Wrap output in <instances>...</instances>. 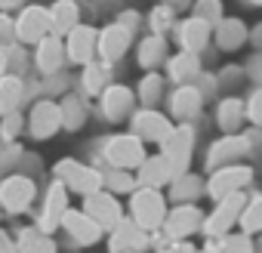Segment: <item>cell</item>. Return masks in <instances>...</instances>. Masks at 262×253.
Returning <instances> with one entry per match:
<instances>
[{
	"label": "cell",
	"instance_id": "1",
	"mask_svg": "<svg viewBox=\"0 0 262 253\" xmlns=\"http://www.w3.org/2000/svg\"><path fill=\"white\" fill-rule=\"evenodd\" d=\"M129 213H133V222L145 231H155L164 225L167 216V201L158 188H133L129 192Z\"/></svg>",
	"mask_w": 262,
	"mask_h": 253
},
{
	"label": "cell",
	"instance_id": "2",
	"mask_svg": "<svg viewBox=\"0 0 262 253\" xmlns=\"http://www.w3.org/2000/svg\"><path fill=\"white\" fill-rule=\"evenodd\" d=\"M191 145H194V130H191V126H173V130L164 136V142H161V158L167 161V167H170L173 176H179V173L188 170Z\"/></svg>",
	"mask_w": 262,
	"mask_h": 253
},
{
	"label": "cell",
	"instance_id": "3",
	"mask_svg": "<svg viewBox=\"0 0 262 253\" xmlns=\"http://www.w3.org/2000/svg\"><path fill=\"white\" fill-rule=\"evenodd\" d=\"M105 158L114 170H136L142 161H145V142L139 136H111L105 142Z\"/></svg>",
	"mask_w": 262,
	"mask_h": 253
},
{
	"label": "cell",
	"instance_id": "4",
	"mask_svg": "<svg viewBox=\"0 0 262 253\" xmlns=\"http://www.w3.org/2000/svg\"><path fill=\"white\" fill-rule=\"evenodd\" d=\"M34 195H37L34 179H28V176H22V173H13V176H7L4 182H0V210H7V213H22V210L31 207Z\"/></svg>",
	"mask_w": 262,
	"mask_h": 253
},
{
	"label": "cell",
	"instance_id": "5",
	"mask_svg": "<svg viewBox=\"0 0 262 253\" xmlns=\"http://www.w3.org/2000/svg\"><path fill=\"white\" fill-rule=\"evenodd\" d=\"M56 176H59V182L68 192H77L83 198L102 188V173L93 170V167H86V164H77V161H62L56 167Z\"/></svg>",
	"mask_w": 262,
	"mask_h": 253
},
{
	"label": "cell",
	"instance_id": "6",
	"mask_svg": "<svg viewBox=\"0 0 262 253\" xmlns=\"http://www.w3.org/2000/svg\"><path fill=\"white\" fill-rule=\"evenodd\" d=\"M244 204H247L244 192H231V195L219 198L216 210H213V213L204 219V225H201V228H204L207 235H213V238H222V235H228V228L237 222V216H241Z\"/></svg>",
	"mask_w": 262,
	"mask_h": 253
},
{
	"label": "cell",
	"instance_id": "7",
	"mask_svg": "<svg viewBox=\"0 0 262 253\" xmlns=\"http://www.w3.org/2000/svg\"><path fill=\"white\" fill-rule=\"evenodd\" d=\"M250 179H253V170L250 167H244V164H225V167L213 170V176L207 182V192L219 201V198H225L231 192H241Z\"/></svg>",
	"mask_w": 262,
	"mask_h": 253
},
{
	"label": "cell",
	"instance_id": "8",
	"mask_svg": "<svg viewBox=\"0 0 262 253\" xmlns=\"http://www.w3.org/2000/svg\"><path fill=\"white\" fill-rule=\"evenodd\" d=\"M13 31L22 44H37L50 34V13L47 7H25L13 22Z\"/></svg>",
	"mask_w": 262,
	"mask_h": 253
},
{
	"label": "cell",
	"instance_id": "9",
	"mask_svg": "<svg viewBox=\"0 0 262 253\" xmlns=\"http://www.w3.org/2000/svg\"><path fill=\"white\" fill-rule=\"evenodd\" d=\"M83 213L90 216V219H96L99 225H102V231L105 228H114L117 222H120V201L111 195V192H93V195H86V201H83Z\"/></svg>",
	"mask_w": 262,
	"mask_h": 253
},
{
	"label": "cell",
	"instance_id": "10",
	"mask_svg": "<svg viewBox=\"0 0 262 253\" xmlns=\"http://www.w3.org/2000/svg\"><path fill=\"white\" fill-rule=\"evenodd\" d=\"M62 130V111H59V102H37L31 108V117H28V133L34 139H50Z\"/></svg>",
	"mask_w": 262,
	"mask_h": 253
},
{
	"label": "cell",
	"instance_id": "11",
	"mask_svg": "<svg viewBox=\"0 0 262 253\" xmlns=\"http://www.w3.org/2000/svg\"><path fill=\"white\" fill-rule=\"evenodd\" d=\"M129 40H133V31L129 28H123L120 22H114V25H108V28H102L99 31V37H96V53L102 56V62H117L126 50H129Z\"/></svg>",
	"mask_w": 262,
	"mask_h": 253
},
{
	"label": "cell",
	"instance_id": "12",
	"mask_svg": "<svg viewBox=\"0 0 262 253\" xmlns=\"http://www.w3.org/2000/svg\"><path fill=\"white\" fill-rule=\"evenodd\" d=\"M96 37L99 31L90 25H77L65 34V59H71L74 65H86L96 56Z\"/></svg>",
	"mask_w": 262,
	"mask_h": 253
},
{
	"label": "cell",
	"instance_id": "13",
	"mask_svg": "<svg viewBox=\"0 0 262 253\" xmlns=\"http://www.w3.org/2000/svg\"><path fill=\"white\" fill-rule=\"evenodd\" d=\"M102 114L108 117V120H123L129 111H133V105H136V93L129 90V87H123V83H108L102 93Z\"/></svg>",
	"mask_w": 262,
	"mask_h": 253
},
{
	"label": "cell",
	"instance_id": "14",
	"mask_svg": "<svg viewBox=\"0 0 262 253\" xmlns=\"http://www.w3.org/2000/svg\"><path fill=\"white\" fill-rule=\"evenodd\" d=\"M204 225V216L194 204H176V210H167L164 216V228L170 238H188Z\"/></svg>",
	"mask_w": 262,
	"mask_h": 253
},
{
	"label": "cell",
	"instance_id": "15",
	"mask_svg": "<svg viewBox=\"0 0 262 253\" xmlns=\"http://www.w3.org/2000/svg\"><path fill=\"white\" fill-rule=\"evenodd\" d=\"M170 130H173L170 120L155 108H142L139 114H133V136H139L142 142H158L161 145Z\"/></svg>",
	"mask_w": 262,
	"mask_h": 253
},
{
	"label": "cell",
	"instance_id": "16",
	"mask_svg": "<svg viewBox=\"0 0 262 253\" xmlns=\"http://www.w3.org/2000/svg\"><path fill=\"white\" fill-rule=\"evenodd\" d=\"M59 222L65 225V231H68L77 244H96V241L102 238V225H99L96 219H90L83 210H65Z\"/></svg>",
	"mask_w": 262,
	"mask_h": 253
},
{
	"label": "cell",
	"instance_id": "17",
	"mask_svg": "<svg viewBox=\"0 0 262 253\" xmlns=\"http://www.w3.org/2000/svg\"><path fill=\"white\" fill-rule=\"evenodd\" d=\"M201 105H204V93L191 83H179L170 96V111L176 120H191L194 114H201Z\"/></svg>",
	"mask_w": 262,
	"mask_h": 253
},
{
	"label": "cell",
	"instance_id": "18",
	"mask_svg": "<svg viewBox=\"0 0 262 253\" xmlns=\"http://www.w3.org/2000/svg\"><path fill=\"white\" fill-rule=\"evenodd\" d=\"M247 152H250V142H247L244 136L225 133V139H219V142L210 149V158H207V164H210L213 170H219V167H225V164L237 161V158H241V155H247Z\"/></svg>",
	"mask_w": 262,
	"mask_h": 253
},
{
	"label": "cell",
	"instance_id": "19",
	"mask_svg": "<svg viewBox=\"0 0 262 253\" xmlns=\"http://www.w3.org/2000/svg\"><path fill=\"white\" fill-rule=\"evenodd\" d=\"M50 13V34H68L71 28L80 25V7L77 0H53Z\"/></svg>",
	"mask_w": 262,
	"mask_h": 253
},
{
	"label": "cell",
	"instance_id": "20",
	"mask_svg": "<svg viewBox=\"0 0 262 253\" xmlns=\"http://www.w3.org/2000/svg\"><path fill=\"white\" fill-rule=\"evenodd\" d=\"M34 62L43 74H53L62 68L65 62V44L59 34H47L43 40H37V53H34Z\"/></svg>",
	"mask_w": 262,
	"mask_h": 253
},
{
	"label": "cell",
	"instance_id": "21",
	"mask_svg": "<svg viewBox=\"0 0 262 253\" xmlns=\"http://www.w3.org/2000/svg\"><path fill=\"white\" fill-rule=\"evenodd\" d=\"M148 244V231L145 228H139L136 222H126V219H120L114 228H111V250H142Z\"/></svg>",
	"mask_w": 262,
	"mask_h": 253
},
{
	"label": "cell",
	"instance_id": "22",
	"mask_svg": "<svg viewBox=\"0 0 262 253\" xmlns=\"http://www.w3.org/2000/svg\"><path fill=\"white\" fill-rule=\"evenodd\" d=\"M210 31H213V25H207V22H201L194 16L185 19V22H179V44H182V50L201 53L210 44Z\"/></svg>",
	"mask_w": 262,
	"mask_h": 253
},
{
	"label": "cell",
	"instance_id": "23",
	"mask_svg": "<svg viewBox=\"0 0 262 253\" xmlns=\"http://www.w3.org/2000/svg\"><path fill=\"white\" fill-rule=\"evenodd\" d=\"M136 170H139L136 182H139V185H145V188H161V185H167V182L173 179V173H170V167H167V161H164L161 155L145 158Z\"/></svg>",
	"mask_w": 262,
	"mask_h": 253
},
{
	"label": "cell",
	"instance_id": "24",
	"mask_svg": "<svg viewBox=\"0 0 262 253\" xmlns=\"http://www.w3.org/2000/svg\"><path fill=\"white\" fill-rule=\"evenodd\" d=\"M247 37H250V31H247V25L241 19H219L216 22V44H219V50H237V47L247 44Z\"/></svg>",
	"mask_w": 262,
	"mask_h": 253
},
{
	"label": "cell",
	"instance_id": "25",
	"mask_svg": "<svg viewBox=\"0 0 262 253\" xmlns=\"http://www.w3.org/2000/svg\"><path fill=\"white\" fill-rule=\"evenodd\" d=\"M68 210V188L62 185V182H53L50 185V192H47V207H43V231H50L59 219H62V213Z\"/></svg>",
	"mask_w": 262,
	"mask_h": 253
},
{
	"label": "cell",
	"instance_id": "26",
	"mask_svg": "<svg viewBox=\"0 0 262 253\" xmlns=\"http://www.w3.org/2000/svg\"><path fill=\"white\" fill-rule=\"evenodd\" d=\"M167 68H170L173 83H188V80H191V77H198V71H201V56H198V53L182 50V53H176V56L167 62Z\"/></svg>",
	"mask_w": 262,
	"mask_h": 253
},
{
	"label": "cell",
	"instance_id": "27",
	"mask_svg": "<svg viewBox=\"0 0 262 253\" xmlns=\"http://www.w3.org/2000/svg\"><path fill=\"white\" fill-rule=\"evenodd\" d=\"M201 192H204L201 176H194V173H188V170L170 179V198H173V201L191 204V201H198V198H201Z\"/></svg>",
	"mask_w": 262,
	"mask_h": 253
},
{
	"label": "cell",
	"instance_id": "28",
	"mask_svg": "<svg viewBox=\"0 0 262 253\" xmlns=\"http://www.w3.org/2000/svg\"><path fill=\"white\" fill-rule=\"evenodd\" d=\"M139 65L145 68V71H155L164 59H167V40L161 37V34H151V37H145L142 44H139Z\"/></svg>",
	"mask_w": 262,
	"mask_h": 253
},
{
	"label": "cell",
	"instance_id": "29",
	"mask_svg": "<svg viewBox=\"0 0 262 253\" xmlns=\"http://www.w3.org/2000/svg\"><path fill=\"white\" fill-rule=\"evenodd\" d=\"M22 93H25V83H22L19 74H4L0 77V114L16 111L19 102H22Z\"/></svg>",
	"mask_w": 262,
	"mask_h": 253
},
{
	"label": "cell",
	"instance_id": "30",
	"mask_svg": "<svg viewBox=\"0 0 262 253\" xmlns=\"http://www.w3.org/2000/svg\"><path fill=\"white\" fill-rule=\"evenodd\" d=\"M216 120H219V126L225 133H237V126L244 123V102L234 99V96L222 99L219 108H216Z\"/></svg>",
	"mask_w": 262,
	"mask_h": 253
},
{
	"label": "cell",
	"instance_id": "31",
	"mask_svg": "<svg viewBox=\"0 0 262 253\" xmlns=\"http://www.w3.org/2000/svg\"><path fill=\"white\" fill-rule=\"evenodd\" d=\"M19 253H56V244L43 228H25L19 235Z\"/></svg>",
	"mask_w": 262,
	"mask_h": 253
},
{
	"label": "cell",
	"instance_id": "32",
	"mask_svg": "<svg viewBox=\"0 0 262 253\" xmlns=\"http://www.w3.org/2000/svg\"><path fill=\"white\" fill-rule=\"evenodd\" d=\"M111 83V65L108 62H86L83 65V87L86 93H102Z\"/></svg>",
	"mask_w": 262,
	"mask_h": 253
},
{
	"label": "cell",
	"instance_id": "33",
	"mask_svg": "<svg viewBox=\"0 0 262 253\" xmlns=\"http://www.w3.org/2000/svg\"><path fill=\"white\" fill-rule=\"evenodd\" d=\"M59 111H62V126L65 130H77V126H83V120H86V108H83V102L77 96L62 99Z\"/></svg>",
	"mask_w": 262,
	"mask_h": 253
},
{
	"label": "cell",
	"instance_id": "34",
	"mask_svg": "<svg viewBox=\"0 0 262 253\" xmlns=\"http://www.w3.org/2000/svg\"><path fill=\"white\" fill-rule=\"evenodd\" d=\"M237 222H241V228H244V235H253V231H262V195L244 204V210H241V216H237Z\"/></svg>",
	"mask_w": 262,
	"mask_h": 253
},
{
	"label": "cell",
	"instance_id": "35",
	"mask_svg": "<svg viewBox=\"0 0 262 253\" xmlns=\"http://www.w3.org/2000/svg\"><path fill=\"white\" fill-rule=\"evenodd\" d=\"M148 25H151V34H167V31H173L176 28V10L173 7H167V4H161V7H155L151 13H148Z\"/></svg>",
	"mask_w": 262,
	"mask_h": 253
},
{
	"label": "cell",
	"instance_id": "36",
	"mask_svg": "<svg viewBox=\"0 0 262 253\" xmlns=\"http://www.w3.org/2000/svg\"><path fill=\"white\" fill-rule=\"evenodd\" d=\"M161 96H164V77L155 74V71H148V74L142 77V83H139V102H145V105L151 108Z\"/></svg>",
	"mask_w": 262,
	"mask_h": 253
},
{
	"label": "cell",
	"instance_id": "37",
	"mask_svg": "<svg viewBox=\"0 0 262 253\" xmlns=\"http://www.w3.org/2000/svg\"><path fill=\"white\" fill-rule=\"evenodd\" d=\"M213 253H253L250 235H222L213 244Z\"/></svg>",
	"mask_w": 262,
	"mask_h": 253
},
{
	"label": "cell",
	"instance_id": "38",
	"mask_svg": "<svg viewBox=\"0 0 262 253\" xmlns=\"http://www.w3.org/2000/svg\"><path fill=\"white\" fill-rule=\"evenodd\" d=\"M102 185L111 188V195H123L136 188V176H129V170H114L108 176H102Z\"/></svg>",
	"mask_w": 262,
	"mask_h": 253
},
{
	"label": "cell",
	"instance_id": "39",
	"mask_svg": "<svg viewBox=\"0 0 262 253\" xmlns=\"http://www.w3.org/2000/svg\"><path fill=\"white\" fill-rule=\"evenodd\" d=\"M191 7H194V19H201L207 25H216L222 19V4L219 0H194Z\"/></svg>",
	"mask_w": 262,
	"mask_h": 253
},
{
	"label": "cell",
	"instance_id": "40",
	"mask_svg": "<svg viewBox=\"0 0 262 253\" xmlns=\"http://www.w3.org/2000/svg\"><path fill=\"white\" fill-rule=\"evenodd\" d=\"M244 117L256 126H262V87L250 93V99L244 102Z\"/></svg>",
	"mask_w": 262,
	"mask_h": 253
},
{
	"label": "cell",
	"instance_id": "41",
	"mask_svg": "<svg viewBox=\"0 0 262 253\" xmlns=\"http://www.w3.org/2000/svg\"><path fill=\"white\" fill-rule=\"evenodd\" d=\"M22 133V114L19 111H7L0 120V139H16Z\"/></svg>",
	"mask_w": 262,
	"mask_h": 253
},
{
	"label": "cell",
	"instance_id": "42",
	"mask_svg": "<svg viewBox=\"0 0 262 253\" xmlns=\"http://www.w3.org/2000/svg\"><path fill=\"white\" fill-rule=\"evenodd\" d=\"M13 37H16V31H13V19H10L7 13H0V47L10 44Z\"/></svg>",
	"mask_w": 262,
	"mask_h": 253
},
{
	"label": "cell",
	"instance_id": "43",
	"mask_svg": "<svg viewBox=\"0 0 262 253\" xmlns=\"http://www.w3.org/2000/svg\"><path fill=\"white\" fill-rule=\"evenodd\" d=\"M25 0H0V13H10V10H19Z\"/></svg>",
	"mask_w": 262,
	"mask_h": 253
},
{
	"label": "cell",
	"instance_id": "44",
	"mask_svg": "<svg viewBox=\"0 0 262 253\" xmlns=\"http://www.w3.org/2000/svg\"><path fill=\"white\" fill-rule=\"evenodd\" d=\"M164 4H167V7H173V10L179 13V10H185V7H191V4H194V0H164Z\"/></svg>",
	"mask_w": 262,
	"mask_h": 253
},
{
	"label": "cell",
	"instance_id": "45",
	"mask_svg": "<svg viewBox=\"0 0 262 253\" xmlns=\"http://www.w3.org/2000/svg\"><path fill=\"white\" fill-rule=\"evenodd\" d=\"M250 44H253L256 50H262V25H256V31L250 34Z\"/></svg>",
	"mask_w": 262,
	"mask_h": 253
},
{
	"label": "cell",
	"instance_id": "46",
	"mask_svg": "<svg viewBox=\"0 0 262 253\" xmlns=\"http://www.w3.org/2000/svg\"><path fill=\"white\" fill-rule=\"evenodd\" d=\"M0 253H13V244H10V238L0 231Z\"/></svg>",
	"mask_w": 262,
	"mask_h": 253
},
{
	"label": "cell",
	"instance_id": "47",
	"mask_svg": "<svg viewBox=\"0 0 262 253\" xmlns=\"http://www.w3.org/2000/svg\"><path fill=\"white\" fill-rule=\"evenodd\" d=\"M4 71H7V53L0 50V77H4Z\"/></svg>",
	"mask_w": 262,
	"mask_h": 253
},
{
	"label": "cell",
	"instance_id": "48",
	"mask_svg": "<svg viewBox=\"0 0 262 253\" xmlns=\"http://www.w3.org/2000/svg\"><path fill=\"white\" fill-rule=\"evenodd\" d=\"M247 4H253V7H262V0H247Z\"/></svg>",
	"mask_w": 262,
	"mask_h": 253
},
{
	"label": "cell",
	"instance_id": "49",
	"mask_svg": "<svg viewBox=\"0 0 262 253\" xmlns=\"http://www.w3.org/2000/svg\"><path fill=\"white\" fill-rule=\"evenodd\" d=\"M259 77H262V68H259Z\"/></svg>",
	"mask_w": 262,
	"mask_h": 253
}]
</instances>
